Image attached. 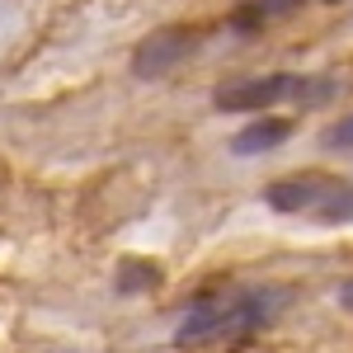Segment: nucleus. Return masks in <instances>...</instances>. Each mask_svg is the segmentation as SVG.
I'll list each match as a JSON object with an SVG mask.
<instances>
[{
    "instance_id": "f257e3e1",
    "label": "nucleus",
    "mask_w": 353,
    "mask_h": 353,
    "mask_svg": "<svg viewBox=\"0 0 353 353\" xmlns=\"http://www.w3.org/2000/svg\"><path fill=\"white\" fill-rule=\"evenodd\" d=\"M288 306V288H254V292H231L217 301H198L184 325H179V344H212V339H241L269 325L273 316Z\"/></svg>"
},
{
    "instance_id": "f03ea898",
    "label": "nucleus",
    "mask_w": 353,
    "mask_h": 353,
    "mask_svg": "<svg viewBox=\"0 0 353 353\" xmlns=\"http://www.w3.org/2000/svg\"><path fill=\"white\" fill-rule=\"evenodd\" d=\"M198 52V28H156L151 38H141L132 52V71L141 76V81H161V76H170V71H179L189 57Z\"/></svg>"
},
{
    "instance_id": "7ed1b4c3",
    "label": "nucleus",
    "mask_w": 353,
    "mask_h": 353,
    "mask_svg": "<svg viewBox=\"0 0 353 353\" xmlns=\"http://www.w3.org/2000/svg\"><path fill=\"white\" fill-rule=\"evenodd\" d=\"M344 189V179L334 174H321V170H306V174H288V179H273L264 189V203L273 212H321L334 193Z\"/></svg>"
},
{
    "instance_id": "20e7f679",
    "label": "nucleus",
    "mask_w": 353,
    "mask_h": 353,
    "mask_svg": "<svg viewBox=\"0 0 353 353\" xmlns=\"http://www.w3.org/2000/svg\"><path fill=\"white\" fill-rule=\"evenodd\" d=\"M301 94V76H254V81H236V85H221L212 94V104L221 113H259V109H273L283 99H297Z\"/></svg>"
},
{
    "instance_id": "39448f33",
    "label": "nucleus",
    "mask_w": 353,
    "mask_h": 353,
    "mask_svg": "<svg viewBox=\"0 0 353 353\" xmlns=\"http://www.w3.org/2000/svg\"><path fill=\"white\" fill-rule=\"evenodd\" d=\"M288 132H292V128H288L283 118H264V123H250V128H241V132L231 137V151H236V156H264L273 146H283Z\"/></svg>"
},
{
    "instance_id": "423d86ee",
    "label": "nucleus",
    "mask_w": 353,
    "mask_h": 353,
    "mask_svg": "<svg viewBox=\"0 0 353 353\" xmlns=\"http://www.w3.org/2000/svg\"><path fill=\"white\" fill-rule=\"evenodd\" d=\"M113 283H118V292H146V288H156V283H161V269H156V264H146V259H123Z\"/></svg>"
},
{
    "instance_id": "0eeeda50",
    "label": "nucleus",
    "mask_w": 353,
    "mask_h": 353,
    "mask_svg": "<svg viewBox=\"0 0 353 353\" xmlns=\"http://www.w3.org/2000/svg\"><path fill=\"white\" fill-rule=\"evenodd\" d=\"M325 146H339V151H349V146H353V113H349V118H339L334 128H325Z\"/></svg>"
},
{
    "instance_id": "6e6552de",
    "label": "nucleus",
    "mask_w": 353,
    "mask_h": 353,
    "mask_svg": "<svg viewBox=\"0 0 353 353\" xmlns=\"http://www.w3.org/2000/svg\"><path fill=\"white\" fill-rule=\"evenodd\" d=\"M339 301H344V306L353 311V283H344V288H339Z\"/></svg>"
},
{
    "instance_id": "1a4fd4ad",
    "label": "nucleus",
    "mask_w": 353,
    "mask_h": 353,
    "mask_svg": "<svg viewBox=\"0 0 353 353\" xmlns=\"http://www.w3.org/2000/svg\"><path fill=\"white\" fill-rule=\"evenodd\" d=\"M325 5H334V0H325Z\"/></svg>"
}]
</instances>
